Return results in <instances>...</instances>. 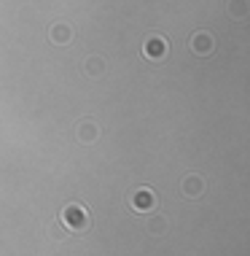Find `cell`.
Returning a JSON list of instances; mask_svg holds the SVG:
<instances>
[{
	"label": "cell",
	"mask_w": 250,
	"mask_h": 256,
	"mask_svg": "<svg viewBox=\"0 0 250 256\" xmlns=\"http://www.w3.org/2000/svg\"><path fill=\"white\" fill-rule=\"evenodd\" d=\"M164 230H167V221H164L162 216H159V218H154V221L148 224V232H151V234H162Z\"/></svg>",
	"instance_id": "30bf717a"
},
{
	"label": "cell",
	"mask_w": 250,
	"mask_h": 256,
	"mask_svg": "<svg viewBox=\"0 0 250 256\" xmlns=\"http://www.w3.org/2000/svg\"><path fill=\"white\" fill-rule=\"evenodd\" d=\"M129 205L135 213H151L156 208V194L154 189H148V186H143V189H137L135 194L129 197Z\"/></svg>",
	"instance_id": "277c9868"
},
{
	"label": "cell",
	"mask_w": 250,
	"mask_h": 256,
	"mask_svg": "<svg viewBox=\"0 0 250 256\" xmlns=\"http://www.w3.org/2000/svg\"><path fill=\"white\" fill-rule=\"evenodd\" d=\"M167 54H170V44H167L164 36H148V40L143 44V57L154 62H162Z\"/></svg>",
	"instance_id": "7a4b0ae2"
},
{
	"label": "cell",
	"mask_w": 250,
	"mask_h": 256,
	"mask_svg": "<svg viewBox=\"0 0 250 256\" xmlns=\"http://www.w3.org/2000/svg\"><path fill=\"white\" fill-rule=\"evenodd\" d=\"M75 135H78L81 143H94L97 138H100V127H97L94 122H81L78 130H75Z\"/></svg>",
	"instance_id": "52a82bcc"
},
{
	"label": "cell",
	"mask_w": 250,
	"mask_h": 256,
	"mask_svg": "<svg viewBox=\"0 0 250 256\" xmlns=\"http://www.w3.org/2000/svg\"><path fill=\"white\" fill-rule=\"evenodd\" d=\"M180 189H183V194H186V197H202L205 181H202L199 176H186V178H183V184H180Z\"/></svg>",
	"instance_id": "8992f818"
},
{
	"label": "cell",
	"mask_w": 250,
	"mask_h": 256,
	"mask_svg": "<svg viewBox=\"0 0 250 256\" xmlns=\"http://www.w3.org/2000/svg\"><path fill=\"white\" fill-rule=\"evenodd\" d=\"M59 224L65 226L67 232H86L89 224H92V218H89V210L78 202H70L62 208L59 213Z\"/></svg>",
	"instance_id": "6da1fadb"
},
{
	"label": "cell",
	"mask_w": 250,
	"mask_h": 256,
	"mask_svg": "<svg viewBox=\"0 0 250 256\" xmlns=\"http://www.w3.org/2000/svg\"><path fill=\"white\" fill-rule=\"evenodd\" d=\"M189 49L197 54V57H210V54L215 52V38L207 30H197L189 40Z\"/></svg>",
	"instance_id": "3957f363"
},
{
	"label": "cell",
	"mask_w": 250,
	"mask_h": 256,
	"mask_svg": "<svg viewBox=\"0 0 250 256\" xmlns=\"http://www.w3.org/2000/svg\"><path fill=\"white\" fill-rule=\"evenodd\" d=\"M48 38H51V44H57V46L70 44V40H73V30H70V24H65V22L54 24L51 30H48Z\"/></svg>",
	"instance_id": "5b68a950"
},
{
	"label": "cell",
	"mask_w": 250,
	"mask_h": 256,
	"mask_svg": "<svg viewBox=\"0 0 250 256\" xmlns=\"http://www.w3.org/2000/svg\"><path fill=\"white\" fill-rule=\"evenodd\" d=\"M248 0H229V16L234 19H248Z\"/></svg>",
	"instance_id": "ba28073f"
},
{
	"label": "cell",
	"mask_w": 250,
	"mask_h": 256,
	"mask_svg": "<svg viewBox=\"0 0 250 256\" xmlns=\"http://www.w3.org/2000/svg\"><path fill=\"white\" fill-rule=\"evenodd\" d=\"M83 70H86L89 76H100L102 70H105V62H102L100 57H89L86 65H83Z\"/></svg>",
	"instance_id": "9c48e42d"
}]
</instances>
